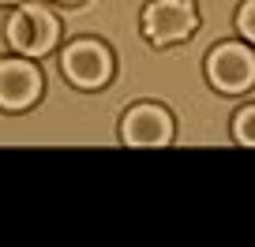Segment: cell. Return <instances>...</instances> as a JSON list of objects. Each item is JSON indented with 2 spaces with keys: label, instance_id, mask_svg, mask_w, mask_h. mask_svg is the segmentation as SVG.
Returning a JSON list of instances; mask_svg holds the SVG:
<instances>
[{
  "label": "cell",
  "instance_id": "6da1fadb",
  "mask_svg": "<svg viewBox=\"0 0 255 247\" xmlns=\"http://www.w3.org/2000/svg\"><path fill=\"white\" fill-rule=\"evenodd\" d=\"M56 19L49 15L45 8L38 4H19L11 8V26H8V38L11 49L23 56H45L49 49L56 45Z\"/></svg>",
  "mask_w": 255,
  "mask_h": 247
},
{
  "label": "cell",
  "instance_id": "7a4b0ae2",
  "mask_svg": "<svg viewBox=\"0 0 255 247\" xmlns=\"http://www.w3.org/2000/svg\"><path fill=\"white\" fill-rule=\"evenodd\" d=\"M64 75L83 90H98L113 79V53L102 45V41H72L64 49V60H60Z\"/></svg>",
  "mask_w": 255,
  "mask_h": 247
},
{
  "label": "cell",
  "instance_id": "3957f363",
  "mask_svg": "<svg viewBox=\"0 0 255 247\" xmlns=\"http://www.w3.org/2000/svg\"><path fill=\"white\" fill-rule=\"evenodd\" d=\"M195 30V8L188 0H154L143 11V34L154 45H169L180 41Z\"/></svg>",
  "mask_w": 255,
  "mask_h": 247
},
{
  "label": "cell",
  "instance_id": "277c9868",
  "mask_svg": "<svg viewBox=\"0 0 255 247\" xmlns=\"http://www.w3.org/2000/svg\"><path fill=\"white\" fill-rule=\"evenodd\" d=\"M207 75H210V82H214L218 90L240 94V90H248L255 82V56L248 53V49H240V45H222V49L210 53Z\"/></svg>",
  "mask_w": 255,
  "mask_h": 247
},
{
  "label": "cell",
  "instance_id": "5b68a950",
  "mask_svg": "<svg viewBox=\"0 0 255 247\" xmlns=\"http://www.w3.org/2000/svg\"><path fill=\"white\" fill-rule=\"evenodd\" d=\"M41 94V72L30 60H0V109L19 112Z\"/></svg>",
  "mask_w": 255,
  "mask_h": 247
},
{
  "label": "cell",
  "instance_id": "8992f818",
  "mask_svg": "<svg viewBox=\"0 0 255 247\" xmlns=\"http://www.w3.org/2000/svg\"><path fill=\"white\" fill-rule=\"evenodd\" d=\"M120 135L128 146H169L173 143V120L158 105H139L124 116Z\"/></svg>",
  "mask_w": 255,
  "mask_h": 247
},
{
  "label": "cell",
  "instance_id": "52a82bcc",
  "mask_svg": "<svg viewBox=\"0 0 255 247\" xmlns=\"http://www.w3.org/2000/svg\"><path fill=\"white\" fill-rule=\"evenodd\" d=\"M233 135H237L240 146H255V105L237 112V120H233Z\"/></svg>",
  "mask_w": 255,
  "mask_h": 247
},
{
  "label": "cell",
  "instance_id": "ba28073f",
  "mask_svg": "<svg viewBox=\"0 0 255 247\" xmlns=\"http://www.w3.org/2000/svg\"><path fill=\"white\" fill-rule=\"evenodd\" d=\"M237 23H240V34H244L248 41H255V0H248L244 8H240V19H237Z\"/></svg>",
  "mask_w": 255,
  "mask_h": 247
},
{
  "label": "cell",
  "instance_id": "9c48e42d",
  "mask_svg": "<svg viewBox=\"0 0 255 247\" xmlns=\"http://www.w3.org/2000/svg\"><path fill=\"white\" fill-rule=\"evenodd\" d=\"M8 26H11V11L0 8V56L11 49V38H8Z\"/></svg>",
  "mask_w": 255,
  "mask_h": 247
}]
</instances>
